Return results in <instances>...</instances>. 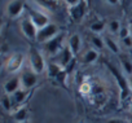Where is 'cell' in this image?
I'll return each mask as SVG.
<instances>
[{"label":"cell","instance_id":"cell-1","mask_svg":"<svg viewBox=\"0 0 132 123\" xmlns=\"http://www.w3.org/2000/svg\"><path fill=\"white\" fill-rule=\"evenodd\" d=\"M29 62H30V68L39 75L45 71L47 69V64L43 53L38 49V48H31L29 52Z\"/></svg>","mask_w":132,"mask_h":123},{"label":"cell","instance_id":"cell-2","mask_svg":"<svg viewBox=\"0 0 132 123\" xmlns=\"http://www.w3.org/2000/svg\"><path fill=\"white\" fill-rule=\"evenodd\" d=\"M23 62H25V54L21 52H14L4 61V69L8 73L13 74L21 70V68L23 66Z\"/></svg>","mask_w":132,"mask_h":123},{"label":"cell","instance_id":"cell-3","mask_svg":"<svg viewBox=\"0 0 132 123\" xmlns=\"http://www.w3.org/2000/svg\"><path fill=\"white\" fill-rule=\"evenodd\" d=\"M63 39H65V34L63 32H60L58 35H56L53 39H51L49 42L44 43V52L52 57H56L63 48H62V44H63Z\"/></svg>","mask_w":132,"mask_h":123},{"label":"cell","instance_id":"cell-4","mask_svg":"<svg viewBox=\"0 0 132 123\" xmlns=\"http://www.w3.org/2000/svg\"><path fill=\"white\" fill-rule=\"evenodd\" d=\"M58 27L54 23H48L47 26L42 27L38 30V36H36V42L44 44L47 42H49L51 39H53L56 35H58Z\"/></svg>","mask_w":132,"mask_h":123},{"label":"cell","instance_id":"cell-5","mask_svg":"<svg viewBox=\"0 0 132 123\" xmlns=\"http://www.w3.org/2000/svg\"><path fill=\"white\" fill-rule=\"evenodd\" d=\"M38 30L39 29L35 26V23L31 21L30 17H25L21 20V31L29 40H36Z\"/></svg>","mask_w":132,"mask_h":123},{"label":"cell","instance_id":"cell-6","mask_svg":"<svg viewBox=\"0 0 132 123\" xmlns=\"http://www.w3.org/2000/svg\"><path fill=\"white\" fill-rule=\"evenodd\" d=\"M21 87L23 89H31L36 86L38 83V74L32 70V69H26L22 71L21 74Z\"/></svg>","mask_w":132,"mask_h":123},{"label":"cell","instance_id":"cell-7","mask_svg":"<svg viewBox=\"0 0 132 123\" xmlns=\"http://www.w3.org/2000/svg\"><path fill=\"white\" fill-rule=\"evenodd\" d=\"M29 16H30L31 21L35 23V26H36L38 29H42V27L47 26L48 23H51L48 16H47L44 12H42V11H38V9H29Z\"/></svg>","mask_w":132,"mask_h":123},{"label":"cell","instance_id":"cell-8","mask_svg":"<svg viewBox=\"0 0 132 123\" xmlns=\"http://www.w3.org/2000/svg\"><path fill=\"white\" fill-rule=\"evenodd\" d=\"M25 9L23 0H12L7 4V14L9 18H17Z\"/></svg>","mask_w":132,"mask_h":123},{"label":"cell","instance_id":"cell-9","mask_svg":"<svg viewBox=\"0 0 132 123\" xmlns=\"http://www.w3.org/2000/svg\"><path fill=\"white\" fill-rule=\"evenodd\" d=\"M109 68H110L113 75L115 77V79L118 80V86H119V88H120V100L127 99V96H128V93H129V91H131L129 87H128V80H126V79L122 77V74L118 73V70H117L115 68H113L111 65H109Z\"/></svg>","mask_w":132,"mask_h":123},{"label":"cell","instance_id":"cell-10","mask_svg":"<svg viewBox=\"0 0 132 123\" xmlns=\"http://www.w3.org/2000/svg\"><path fill=\"white\" fill-rule=\"evenodd\" d=\"M86 13H87V2L86 0H83V2H80L79 4H77V5H74L71 8H69L70 17L74 21H77V22L82 21L83 17L86 16Z\"/></svg>","mask_w":132,"mask_h":123},{"label":"cell","instance_id":"cell-11","mask_svg":"<svg viewBox=\"0 0 132 123\" xmlns=\"http://www.w3.org/2000/svg\"><path fill=\"white\" fill-rule=\"evenodd\" d=\"M57 57V61H54V62H57V64H60L63 69L68 66L71 61H73V58H75V56L73 54V52L70 51V48H69V45H66V47H63V49L56 56Z\"/></svg>","mask_w":132,"mask_h":123},{"label":"cell","instance_id":"cell-12","mask_svg":"<svg viewBox=\"0 0 132 123\" xmlns=\"http://www.w3.org/2000/svg\"><path fill=\"white\" fill-rule=\"evenodd\" d=\"M21 78L20 77H13V78H9L5 83H4V93L7 95H13L16 93L18 89H21Z\"/></svg>","mask_w":132,"mask_h":123},{"label":"cell","instance_id":"cell-13","mask_svg":"<svg viewBox=\"0 0 132 123\" xmlns=\"http://www.w3.org/2000/svg\"><path fill=\"white\" fill-rule=\"evenodd\" d=\"M32 2L47 12H56L60 7V0H32Z\"/></svg>","mask_w":132,"mask_h":123},{"label":"cell","instance_id":"cell-14","mask_svg":"<svg viewBox=\"0 0 132 123\" xmlns=\"http://www.w3.org/2000/svg\"><path fill=\"white\" fill-rule=\"evenodd\" d=\"M68 45H69L70 51L73 52V54L77 56L79 53V51H80V47H82V39H80V36L78 34L71 35L69 38V40H68Z\"/></svg>","mask_w":132,"mask_h":123},{"label":"cell","instance_id":"cell-15","mask_svg":"<svg viewBox=\"0 0 132 123\" xmlns=\"http://www.w3.org/2000/svg\"><path fill=\"white\" fill-rule=\"evenodd\" d=\"M29 89H23V88H21V89H18L16 93H13L12 95V101H13V105H17V108L18 106H22V104L26 101V99H27V96H29Z\"/></svg>","mask_w":132,"mask_h":123},{"label":"cell","instance_id":"cell-16","mask_svg":"<svg viewBox=\"0 0 132 123\" xmlns=\"http://www.w3.org/2000/svg\"><path fill=\"white\" fill-rule=\"evenodd\" d=\"M12 115H13V119L14 120H17L18 123H21V122H26V118H27V108L26 106H18L13 113H12Z\"/></svg>","mask_w":132,"mask_h":123},{"label":"cell","instance_id":"cell-17","mask_svg":"<svg viewBox=\"0 0 132 123\" xmlns=\"http://www.w3.org/2000/svg\"><path fill=\"white\" fill-rule=\"evenodd\" d=\"M63 70V68L60 65V64H57V62H51L48 66H47V71H48V77L49 78H54L56 79V77L61 73Z\"/></svg>","mask_w":132,"mask_h":123},{"label":"cell","instance_id":"cell-18","mask_svg":"<svg viewBox=\"0 0 132 123\" xmlns=\"http://www.w3.org/2000/svg\"><path fill=\"white\" fill-rule=\"evenodd\" d=\"M97 58H98V51L95 49V48H92V49H89V51L86 52V54L83 57V62L87 64V65L88 64H93L95 61H97Z\"/></svg>","mask_w":132,"mask_h":123},{"label":"cell","instance_id":"cell-19","mask_svg":"<svg viewBox=\"0 0 132 123\" xmlns=\"http://www.w3.org/2000/svg\"><path fill=\"white\" fill-rule=\"evenodd\" d=\"M104 40H105V45H106L113 53H118V52H119V45H118V43H117L113 38H110V36H105Z\"/></svg>","mask_w":132,"mask_h":123},{"label":"cell","instance_id":"cell-20","mask_svg":"<svg viewBox=\"0 0 132 123\" xmlns=\"http://www.w3.org/2000/svg\"><path fill=\"white\" fill-rule=\"evenodd\" d=\"M2 105L4 108L5 111H12L13 109V101H12V96L11 95H7L4 93L3 97H2Z\"/></svg>","mask_w":132,"mask_h":123},{"label":"cell","instance_id":"cell-21","mask_svg":"<svg viewBox=\"0 0 132 123\" xmlns=\"http://www.w3.org/2000/svg\"><path fill=\"white\" fill-rule=\"evenodd\" d=\"M79 92L84 96H91L93 92V84L89 82H83L79 87Z\"/></svg>","mask_w":132,"mask_h":123},{"label":"cell","instance_id":"cell-22","mask_svg":"<svg viewBox=\"0 0 132 123\" xmlns=\"http://www.w3.org/2000/svg\"><path fill=\"white\" fill-rule=\"evenodd\" d=\"M91 30H92V32H95L96 35H98L100 32H102L104 31V29H105V22L104 21H95L92 25H91V27H89Z\"/></svg>","mask_w":132,"mask_h":123},{"label":"cell","instance_id":"cell-23","mask_svg":"<svg viewBox=\"0 0 132 123\" xmlns=\"http://www.w3.org/2000/svg\"><path fill=\"white\" fill-rule=\"evenodd\" d=\"M120 64H122V69L126 74L131 75L132 74V61H129L128 58H120Z\"/></svg>","mask_w":132,"mask_h":123},{"label":"cell","instance_id":"cell-24","mask_svg":"<svg viewBox=\"0 0 132 123\" xmlns=\"http://www.w3.org/2000/svg\"><path fill=\"white\" fill-rule=\"evenodd\" d=\"M91 42H92L93 47H96L97 49H102L104 45H105V40L101 36H98V35H93L92 39H91Z\"/></svg>","mask_w":132,"mask_h":123},{"label":"cell","instance_id":"cell-25","mask_svg":"<svg viewBox=\"0 0 132 123\" xmlns=\"http://www.w3.org/2000/svg\"><path fill=\"white\" fill-rule=\"evenodd\" d=\"M120 23L117 21V20H113V21H110L109 22V25H108V29H109V31L113 34V32H119V30H120Z\"/></svg>","mask_w":132,"mask_h":123},{"label":"cell","instance_id":"cell-26","mask_svg":"<svg viewBox=\"0 0 132 123\" xmlns=\"http://www.w3.org/2000/svg\"><path fill=\"white\" fill-rule=\"evenodd\" d=\"M118 35H119V38H120L122 40H123L124 38L129 36V35H131V30H129V27H127V26H122L120 30H119V32H118Z\"/></svg>","mask_w":132,"mask_h":123},{"label":"cell","instance_id":"cell-27","mask_svg":"<svg viewBox=\"0 0 132 123\" xmlns=\"http://www.w3.org/2000/svg\"><path fill=\"white\" fill-rule=\"evenodd\" d=\"M68 75H69V74L66 73V70L63 69V70L56 77V80H57L58 83H65V82H66V78H68Z\"/></svg>","mask_w":132,"mask_h":123},{"label":"cell","instance_id":"cell-28","mask_svg":"<svg viewBox=\"0 0 132 123\" xmlns=\"http://www.w3.org/2000/svg\"><path fill=\"white\" fill-rule=\"evenodd\" d=\"M75 65H77V58H73V61H71V62L68 65V66H66L65 68V70H66V73H68V74H70L73 70H74V68H75Z\"/></svg>","mask_w":132,"mask_h":123},{"label":"cell","instance_id":"cell-29","mask_svg":"<svg viewBox=\"0 0 132 123\" xmlns=\"http://www.w3.org/2000/svg\"><path fill=\"white\" fill-rule=\"evenodd\" d=\"M63 2H65V4H66V5H69V8H71V7H74V5L79 4L80 2H83V0H63Z\"/></svg>","mask_w":132,"mask_h":123},{"label":"cell","instance_id":"cell-30","mask_svg":"<svg viewBox=\"0 0 132 123\" xmlns=\"http://www.w3.org/2000/svg\"><path fill=\"white\" fill-rule=\"evenodd\" d=\"M122 42H123V44H124L126 47H128V48H132V35H129V36L124 38Z\"/></svg>","mask_w":132,"mask_h":123},{"label":"cell","instance_id":"cell-31","mask_svg":"<svg viewBox=\"0 0 132 123\" xmlns=\"http://www.w3.org/2000/svg\"><path fill=\"white\" fill-rule=\"evenodd\" d=\"M106 123H128V120L127 119H122V118H111Z\"/></svg>","mask_w":132,"mask_h":123},{"label":"cell","instance_id":"cell-32","mask_svg":"<svg viewBox=\"0 0 132 123\" xmlns=\"http://www.w3.org/2000/svg\"><path fill=\"white\" fill-rule=\"evenodd\" d=\"M106 2H108L109 4H111V5H118V4L120 3V0H106Z\"/></svg>","mask_w":132,"mask_h":123},{"label":"cell","instance_id":"cell-33","mask_svg":"<svg viewBox=\"0 0 132 123\" xmlns=\"http://www.w3.org/2000/svg\"><path fill=\"white\" fill-rule=\"evenodd\" d=\"M127 80H128V87H129V89L132 91V77H129Z\"/></svg>","mask_w":132,"mask_h":123},{"label":"cell","instance_id":"cell-34","mask_svg":"<svg viewBox=\"0 0 132 123\" xmlns=\"http://www.w3.org/2000/svg\"><path fill=\"white\" fill-rule=\"evenodd\" d=\"M127 120H128V123H132V114H128V117H127Z\"/></svg>","mask_w":132,"mask_h":123},{"label":"cell","instance_id":"cell-35","mask_svg":"<svg viewBox=\"0 0 132 123\" xmlns=\"http://www.w3.org/2000/svg\"><path fill=\"white\" fill-rule=\"evenodd\" d=\"M131 114H132V102H131Z\"/></svg>","mask_w":132,"mask_h":123},{"label":"cell","instance_id":"cell-36","mask_svg":"<svg viewBox=\"0 0 132 123\" xmlns=\"http://www.w3.org/2000/svg\"><path fill=\"white\" fill-rule=\"evenodd\" d=\"M21 123H27V122H21Z\"/></svg>","mask_w":132,"mask_h":123},{"label":"cell","instance_id":"cell-37","mask_svg":"<svg viewBox=\"0 0 132 123\" xmlns=\"http://www.w3.org/2000/svg\"><path fill=\"white\" fill-rule=\"evenodd\" d=\"M131 18H132V12H131Z\"/></svg>","mask_w":132,"mask_h":123}]
</instances>
